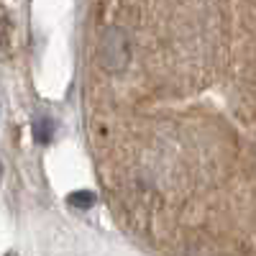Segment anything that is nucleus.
<instances>
[{"instance_id": "obj_1", "label": "nucleus", "mask_w": 256, "mask_h": 256, "mask_svg": "<svg viewBox=\"0 0 256 256\" xmlns=\"http://www.w3.org/2000/svg\"><path fill=\"white\" fill-rule=\"evenodd\" d=\"M100 64L108 74H120L128 62H131V38L120 26H110L105 28V34L100 36Z\"/></svg>"}, {"instance_id": "obj_2", "label": "nucleus", "mask_w": 256, "mask_h": 256, "mask_svg": "<svg viewBox=\"0 0 256 256\" xmlns=\"http://www.w3.org/2000/svg\"><path fill=\"white\" fill-rule=\"evenodd\" d=\"M13 38H16V26L8 8L0 6V54L10 56L13 54Z\"/></svg>"}, {"instance_id": "obj_3", "label": "nucleus", "mask_w": 256, "mask_h": 256, "mask_svg": "<svg viewBox=\"0 0 256 256\" xmlns=\"http://www.w3.org/2000/svg\"><path fill=\"white\" fill-rule=\"evenodd\" d=\"M52 136H54V120L49 116L36 118V123H34V138L38 144H46V141H52Z\"/></svg>"}, {"instance_id": "obj_4", "label": "nucleus", "mask_w": 256, "mask_h": 256, "mask_svg": "<svg viewBox=\"0 0 256 256\" xmlns=\"http://www.w3.org/2000/svg\"><path fill=\"white\" fill-rule=\"evenodd\" d=\"M70 205H74V208H82V210H88V208H92V205H95V195H92V192H88V190L72 192V195H70Z\"/></svg>"}, {"instance_id": "obj_5", "label": "nucleus", "mask_w": 256, "mask_h": 256, "mask_svg": "<svg viewBox=\"0 0 256 256\" xmlns=\"http://www.w3.org/2000/svg\"><path fill=\"white\" fill-rule=\"evenodd\" d=\"M0 182H3V159H0Z\"/></svg>"}]
</instances>
